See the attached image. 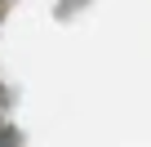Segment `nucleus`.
I'll use <instances>...</instances> for the list:
<instances>
[{
	"mask_svg": "<svg viewBox=\"0 0 151 147\" xmlns=\"http://www.w3.org/2000/svg\"><path fill=\"white\" fill-rule=\"evenodd\" d=\"M0 147H18V134L14 129H0Z\"/></svg>",
	"mask_w": 151,
	"mask_h": 147,
	"instance_id": "nucleus-1",
	"label": "nucleus"
}]
</instances>
